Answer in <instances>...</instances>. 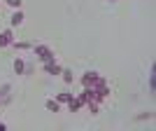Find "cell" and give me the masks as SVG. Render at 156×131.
I'll use <instances>...</instances> for the list:
<instances>
[{"mask_svg": "<svg viewBox=\"0 0 156 131\" xmlns=\"http://www.w3.org/2000/svg\"><path fill=\"white\" fill-rule=\"evenodd\" d=\"M35 56H37L42 63H49V61H56V56H54V52L49 49L47 45H37L35 47Z\"/></svg>", "mask_w": 156, "mask_h": 131, "instance_id": "cell-1", "label": "cell"}, {"mask_svg": "<svg viewBox=\"0 0 156 131\" xmlns=\"http://www.w3.org/2000/svg\"><path fill=\"white\" fill-rule=\"evenodd\" d=\"M61 70H63V68H61L56 61H49V63H44V73H47V75H61Z\"/></svg>", "mask_w": 156, "mask_h": 131, "instance_id": "cell-2", "label": "cell"}, {"mask_svg": "<svg viewBox=\"0 0 156 131\" xmlns=\"http://www.w3.org/2000/svg\"><path fill=\"white\" fill-rule=\"evenodd\" d=\"M12 42H14L12 31H2V33H0V47H9Z\"/></svg>", "mask_w": 156, "mask_h": 131, "instance_id": "cell-3", "label": "cell"}, {"mask_svg": "<svg viewBox=\"0 0 156 131\" xmlns=\"http://www.w3.org/2000/svg\"><path fill=\"white\" fill-rule=\"evenodd\" d=\"M9 24H12V26H21V24H23V12H21V9H16V12L9 17Z\"/></svg>", "mask_w": 156, "mask_h": 131, "instance_id": "cell-4", "label": "cell"}, {"mask_svg": "<svg viewBox=\"0 0 156 131\" xmlns=\"http://www.w3.org/2000/svg\"><path fill=\"white\" fill-rule=\"evenodd\" d=\"M82 105H84V103H82L79 98H70V101H68V110H70V112H77Z\"/></svg>", "mask_w": 156, "mask_h": 131, "instance_id": "cell-5", "label": "cell"}, {"mask_svg": "<svg viewBox=\"0 0 156 131\" xmlns=\"http://www.w3.org/2000/svg\"><path fill=\"white\" fill-rule=\"evenodd\" d=\"M14 73H16V75H23V73H26V63L21 59H14Z\"/></svg>", "mask_w": 156, "mask_h": 131, "instance_id": "cell-6", "label": "cell"}, {"mask_svg": "<svg viewBox=\"0 0 156 131\" xmlns=\"http://www.w3.org/2000/svg\"><path fill=\"white\" fill-rule=\"evenodd\" d=\"M47 110H51V112H58V110H61L58 101H54V98H49V101H47Z\"/></svg>", "mask_w": 156, "mask_h": 131, "instance_id": "cell-7", "label": "cell"}, {"mask_svg": "<svg viewBox=\"0 0 156 131\" xmlns=\"http://www.w3.org/2000/svg\"><path fill=\"white\" fill-rule=\"evenodd\" d=\"M91 77H93V73H84V75H82V84L89 87V84H91Z\"/></svg>", "mask_w": 156, "mask_h": 131, "instance_id": "cell-8", "label": "cell"}, {"mask_svg": "<svg viewBox=\"0 0 156 131\" xmlns=\"http://www.w3.org/2000/svg\"><path fill=\"white\" fill-rule=\"evenodd\" d=\"M61 75H63V80L68 82V84H70L72 80H75V77H72V70H61Z\"/></svg>", "mask_w": 156, "mask_h": 131, "instance_id": "cell-9", "label": "cell"}, {"mask_svg": "<svg viewBox=\"0 0 156 131\" xmlns=\"http://www.w3.org/2000/svg\"><path fill=\"white\" fill-rule=\"evenodd\" d=\"M72 98V94H68V92H63V94H58V103H68Z\"/></svg>", "mask_w": 156, "mask_h": 131, "instance_id": "cell-10", "label": "cell"}, {"mask_svg": "<svg viewBox=\"0 0 156 131\" xmlns=\"http://www.w3.org/2000/svg\"><path fill=\"white\" fill-rule=\"evenodd\" d=\"M7 5L14 7V9H19V7H21V0H7Z\"/></svg>", "mask_w": 156, "mask_h": 131, "instance_id": "cell-11", "label": "cell"}, {"mask_svg": "<svg viewBox=\"0 0 156 131\" xmlns=\"http://www.w3.org/2000/svg\"><path fill=\"white\" fill-rule=\"evenodd\" d=\"M12 45L16 47V49H28V47H30L28 42H12Z\"/></svg>", "mask_w": 156, "mask_h": 131, "instance_id": "cell-12", "label": "cell"}, {"mask_svg": "<svg viewBox=\"0 0 156 131\" xmlns=\"http://www.w3.org/2000/svg\"><path fill=\"white\" fill-rule=\"evenodd\" d=\"M2 129H5V124H2V122H0V131H2Z\"/></svg>", "mask_w": 156, "mask_h": 131, "instance_id": "cell-13", "label": "cell"}, {"mask_svg": "<svg viewBox=\"0 0 156 131\" xmlns=\"http://www.w3.org/2000/svg\"><path fill=\"white\" fill-rule=\"evenodd\" d=\"M110 2H117V0H110Z\"/></svg>", "mask_w": 156, "mask_h": 131, "instance_id": "cell-14", "label": "cell"}]
</instances>
